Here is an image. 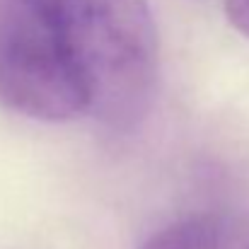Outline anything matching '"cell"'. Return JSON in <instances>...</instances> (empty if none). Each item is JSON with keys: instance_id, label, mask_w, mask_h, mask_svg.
Masks as SVG:
<instances>
[{"instance_id": "6da1fadb", "label": "cell", "mask_w": 249, "mask_h": 249, "mask_svg": "<svg viewBox=\"0 0 249 249\" xmlns=\"http://www.w3.org/2000/svg\"><path fill=\"white\" fill-rule=\"evenodd\" d=\"M53 29L87 94L89 116L111 133L136 131L158 94L160 34L145 0H29Z\"/></svg>"}, {"instance_id": "7a4b0ae2", "label": "cell", "mask_w": 249, "mask_h": 249, "mask_svg": "<svg viewBox=\"0 0 249 249\" xmlns=\"http://www.w3.org/2000/svg\"><path fill=\"white\" fill-rule=\"evenodd\" d=\"M0 104L36 121L89 114L66 51L29 0H0Z\"/></svg>"}, {"instance_id": "3957f363", "label": "cell", "mask_w": 249, "mask_h": 249, "mask_svg": "<svg viewBox=\"0 0 249 249\" xmlns=\"http://www.w3.org/2000/svg\"><path fill=\"white\" fill-rule=\"evenodd\" d=\"M141 249H228V230L218 215L194 213L160 228Z\"/></svg>"}, {"instance_id": "277c9868", "label": "cell", "mask_w": 249, "mask_h": 249, "mask_svg": "<svg viewBox=\"0 0 249 249\" xmlns=\"http://www.w3.org/2000/svg\"><path fill=\"white\" fill-rule=\"evenodd\" d=\"M225 17L240 34L249 36V0H225Z\"/></svg>"}]
</instances>
